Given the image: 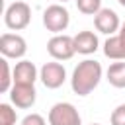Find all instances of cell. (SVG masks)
<instances>
[{
	"label": "cell",
	"mask_w": 125,
	"mask_h": 125,
	"mask_svg": "<svg viewBox=\"0 0 125 125\" xmlns=\"http://www.w3.org/2000/svg\"><path fill=\"white\" fill-rule=\"evenodd\" d=\"M102 64L94 59H84L82 62H78L72 70V76H70V88L76 96H88L92 94L100 80H102Z\"/></svg>",
	"instance_id": "cell-1"
},
{
	"label": "cell",
	"mask_w": 125,
	"mask_h": 125,
	"mask_svg": "<svg viewBox=\"0 0 125 125\" xmlns=\"http://www.w3.org/2000/svg\"><path fill=\"white\" fill-rule=\"evenodd\" d=\"M68 23H70V14L62 4H51L43 10V25L47 31L59 35L66 31Z\"/></svg>",
	"instance_id": "cell-2"
},
{
	"label": "cell",
	"mask_w": 125,
	"mask_h": 125,
	"mask_svg": "<svg viewBox=\"0 0 125 125\" xmlns=\"http://www.w3.org/2000/svg\"><path fill=\"white\" fill-rule=\"evenodd\" d=\"M31 21V8L25 2H12L4 12V23L12 31H21Z\"/></svg>",
	"instance_id": "cell-3"
},
{
	"label": "cell",
	"mask_w": 125,
	"mask_h": 125,
	"mask_svg": "<svg viewBox=\"0 0 125 125\" xmlns=\"http://www.w3.org/2000/svg\"><path fill=\"white\" fill-rule=\"evenodd\" d=\"M49 125H82V117L78 109L68 102H59L49 109L47 115Z\"/></svg>",
	"instance_id": "cell-4"
},
{
	"label": "cell",
	"mask_w": 125,
	"mask_h": 125,
	"mask_svg": "<svg viewBox=\"0 0 125 125\" xmlns=\"http://www.w3.org/2000/svg\"><path fill=\"white\" fill-rule=\"evenodd\" d=\"M47 53L53 57V61H68V59H72L74 53H76L74 37H70L66 33L53 35L47 41Z\"/></svg>",
	"instance_id": "cell-5"
},
{
	"label": "cell",
	"mask_w": 125,
	"mask_h": 125,
	"mask_svg": "<svg viewBox=\"0 0 125 125\" xmlns=\"http://www.w3.org/2000/svg\"><path fill=\"white\" fill-rule=\"evenodd\" d=\"M39 80L43 82L45 88L49 90H57L64 84L66 80V70L64 66L59 62V61H51V62H45L41 68H39Z\"/></svg>",
	"instance_id": "cell-6"
},
{
	"label": "cell",
	"mask_w": 125,
	"mask_h": 125,
	"mask_svg": "<svg viewBox=\"0 0 125 125\" xmlns=\"http://www.w3.org/2000/svg\"><path fill=\"white\" fill-rule=\"evenodd\" d=\"M0 53L4 59H23L27 53V43L18 33H2L0 37Z\"/></svg>",
	"instance_id": "cell-7"
},
{
	"label": "cell",
	"mask_w": 125,
	"mask_h": 125,
	"mask_svg": "<svg viewBox=\"0 0 125 125\" xmlns=\"http://www.w3.org/2000/svg\"><path fill=\"white\" fill-rule=\"evenodd\" d=\"M8 96L16 107L29 109L37 100V90H35V84H14L12 90L8 92Z\"/></svg>",
	"instance_id": "cell-8"
},
{
	"label": "cell",
	"mask_w": 125,
	"mask_h": 125,
	"mask_svg": "<svg viewBox=\"0 0 125 125\" xmlns=\"http://www.w3.org/2000/svg\"><path fill=\"white\" fill-rule=\"evenodd\" d=\"M94 25L100 33H105V35H115L121 27V21H119V16L111 10V8H102L96 16H94Z\"/></svg>",
	"instance_id": "cell-9"
},
{
	"label": "cell",
	"mask_w": 125,
	"mask_h": 125,
	"mask_svg": "<svg viewBox=\"0 0 125 125\" xmlns=\"http://www.w3.org/2000/svg\"><path fill=\"white\" fill-rule=\"evenodd\" d=\"M104 55L111 61H125V21L121 23L119 31L105 39Z\"/></svg>",
	"instance_id": "cell-10"
},
{
	"label": "cell",
	"mask_w": 125,
	"mask_h": 125,
	"mask_svg": "<svg viewBox=\"0 0 125 125\" xmlns=\"http://www.w3.org/2000/svg\"><path fill=\"white\" fill-rule=\"evenodd\" d=\"M37 78H39V70L31 61L21 59V61L16 62V66H14V84H35Z\"/></svg>",
	"instance_id": "cell-11"
},
{
	"label": "cell",
	"mask_w": 125,
	"mask_h": 125,
	"mask_svg": "<svg viewBox=\"0 0 125 125\" xmlns=\"http://www.w3.org/2000/svg\"><path fill=\"white\" fill-rule=\"evenodd\" d=\"M98 47H100V41H98V35L94 31L84 29V31H78L74 35V49L78 55H92L98 51Z\"/></svg>",
	"instance_id": "cell-12"
},
{
	"label": "cell",
	"mask_w": 125,
	"mask_h": 125,
	"mask_svg": "<svg viewBox=\"0 0 125 125\" xmlns=\"http://www.w3.org/2000/svg\"><path fill=\"white\" fill-rule=\"evenodd\" d=\"M105 78L113 88H125V61L111 62L105 72Z\"/></svg>",
	"instance_id": "cell-13"
},
{
	"label": "cell",
	"mask_w": 125,
	"mask_h": 125,
	"mask_svg": "<svg viewBox=\"0 0 125 125\" xmlns=\"http://www.w3.org/2000/svg\"><path fill=\"white\" fill-rule=\"evenodd\" d=\"M0 68H2V76H0V92L8 94L14 86V68H10L8 59H0Z\"/></svg>",
	"instance_id": "cell-14"
},
{
	"label": "cell",
	"mask_w": 125,
	"mask_h": 125,
	"mask_svg": "<svg viewBox=\"0 0 125 125\" xmlns=\"http://www.w3.org/2000/svg\"><path fill=\"white\" fill-rule=\"evenodd\" d=\"M78 12L86 14V16H96L102 10V0H74Z\"/></svg>",
	"instance_id": "cell-15"
},
{
	"label": "cell",
	"mask_w": 125,
	"mask_h": 125,
	"mask_svg": "<svg viewBox=\"0 0 125 125\" xmlns=\"http://www.w3.org/2000/svg\"><path fill=\"white\" fill-rule=\"evenodd\" d=\"M16 109L10 104H0V125H16Z\"/></svg>",
	"instance_id": "cell-16"
},
{
	"label": "cell",
	"mask_w": 125,
	"mask_h": 125,
	"mask_svg": "<svg viewBox=\"0 0 125 125\" xmlns=\"http://www.w3.org/2000/svg\"><path fill=\"white\" fill-rule=\"evenodd\" d=\"M109 123H111V125H125V104H119V105L111 111Z\"/></svg>",
	"instance_id": "cell-17"
},
{
	"label": "cell",
	"mask_w": 125,
	"mask_h": 125,
	"mask_svg": "<svg viewBox=\"0 0 125 125\" xmlns=\"http://www.w3.org/2000/svg\"><path fill=\"white\" fill-rule=\"evenodd\" d=\"M21 125H47L45 117L39 115V113H27L23 119H21Z\"/></svg>",
	"instance_id": "cell-18"
},
{
	"label": "cell",
	"mask_w": 125,
	"mask_h": 125,
	"mask_svg": "<svg viewBox=\"0 0 125 125\" xmlns=\"http://www.w3.org/2000/svg\"><path fill=\"white\" fill-rule=\"evenodd\" d=\"M117 2H119V4H121V6L125 8V0H117Z\"/></svg>",
	"instance_id": "cell-19"
},
{
	"label": "cell",
	"mask_w": 125,
	"mask_h": 125,
	"mask_svg": "<svg viewBox=\"0 0 125 125\" xmlns=\"http://www.w3.org/2000/svg\"><path fill=\"white\" fill-rule=\"evenodd\" d=\"M59 2H62V4H64V2H68V0H59Z\"/></svg>",
	"instance_id": "cell-20"
},
{
	"label": "cell",
	"mask_w": 125,
	"mask_h": 125,
	"mask_svg": "<svg viewBox=\"0 0 125 125\" xmlns=\"http://www.w3.org/2000/svg\"><path fill=\"white\" fill-rule=\"evenodd\" d=\"M92 125H102V123H92Z\"/></svg>",
	"instance_id": "cell-21"
}]
</instances>
